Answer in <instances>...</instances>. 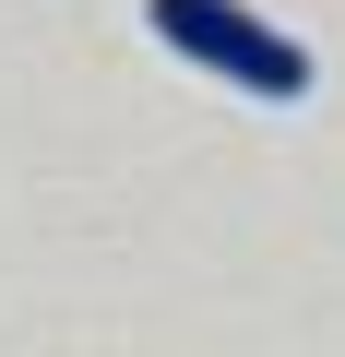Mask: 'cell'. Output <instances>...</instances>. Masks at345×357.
I'll use <instances>...</instances> for the list:
<instances>
[{"instance_id":"obj_1","label":"cell","mask_w":345,"mask_h":357,"mask_svg":"<svg viewBox=\"0 0 345 357\" xmlns=\"http://www.w3.org/2000/svg\"><path fill=\"white\" fill-rule=\"evenodd\" d=\"M143 24H155V48H179L191 72H215V84H238V96H262V107H298V96L321 84V60H309L286 24H262L250 0H143Z\"/></svg>"}]
</instances>
